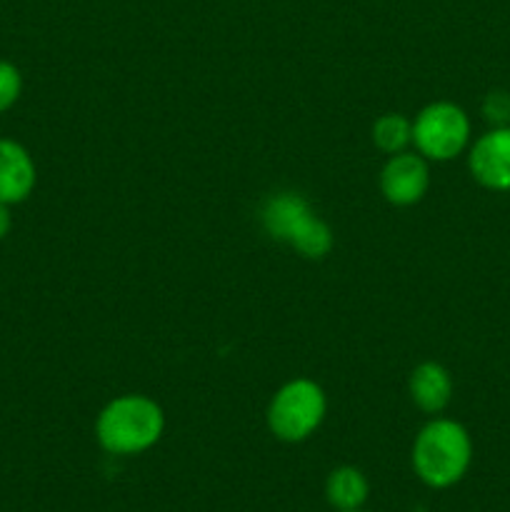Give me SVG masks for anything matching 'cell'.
Returning <instances> with one entry per match:
<instances>
[{
    "label": "cell",
    "instance_id": "1",
    "mask_svg": "<svg viewBox=\"0 0 510 512\" xmlns=\"http://www.w3.org/2000/svg\"><path fill=\"white\" fill-rule=\"evenodd\" d=\"M163 430V408L148 395H120L95 420V438L110 455L145 453L163 438Z\"/></svg>",
    "mask_w": 510,
    "mask_h": 512
},
{
    "label": "cell",
    "instance_id": "2",
    "mask_svg": "<svg viewBox=\"0 0 510 512\" xmlns=\"http://www.w3.org/2000/svg\"><path fill=\"white\" fill-rule=\"evenodd\" d=\"M473 460V440L460 423L435 418L415 435L413 470L428 488L445 490L465 478Z\"/></svg>",
    "mask_w": 510,
    "mask_h": 512
},
{
    "label": "cell",
    "instance_id": "3",
    "mask_svg": "<svg viewBox=\"0 0 510 512\" xmlns=\"http://www.w3.org/2000/svg\"><path fill=\"white\" fill-rule=\"evenodd\" d=\"M263 228L270 238L288 243L303 258L320 260L333 250V230L318 218L308 200L298 193L270 195L263 205Z\"/></svg>",
    "mask_w": 510,
    "mask_h": 512
},
{
    "label": "cell",
    "instance_id": "4",
    "mask_svg": "<svg viewBox=\"0 0 510 512\" xmlns=\"http://www.w3.org/2000/svg\"><path fill=\"white\" fill-rule=\"evenodd\" d=\"M328 398L310 378L288 380L268 405V430L283 443H303L323 425Z\"/></svg>",
    "mask_w": 510,
    "mask_h": 512
},
{
    "label": "cell",
    "instance_id": "5",
    "mask_svg": "<svg viewBox=\"0 0 510 512\" xmlns=\"http://www.w3.org/2000/svg\"><path fill=\"white\" fill-rule=\"evenodd\" d=\"M413 143L425 160L445 163L458 158L470 143L468 113L448 100L425 105L413 120Z\"/></svg>",
    "mask_w": 510,
    "mask_h": 512
},
{
    "label": "cell",
    "instance_id": "6",
    "mask_svg": "<svg viewBox=\"0 0 510 512\" xmlns=\"http://www.w3.org/2000/svg\"><path fill=\"white\" fill-rule=\"evenodd\" d=\"M430 188V170L428 160L423 155H415L403 150V153L390 155L388 163L380 170V193L390 205L408 208V205L420 203Z\"/></svg>",
    "mask_w": 510,
    "mask_h": 512
},
{
    "label": "cell",
    "instance_id": "7",
    "mask_svg": "<svg viewBox=\"0 0 510 512\" xmlns=\"http://www.w3.org/2000/svg\"><path fill=\"white\" fill-rule=\"evenodd\" d=\"M473 178L495 193L510 190V125L490 128L473 143L468 155Z\"/></svg>",
    "mask_w": 510,
    "mask_h": 512
},
{
    "label": "cell",
    "instance_id": "8",
    "mask_svg": "<svg viewBox=\"0 0 510 512\" xmlns=\"http://www.w3.org/2000/svg\"><path fill=\"white\" fill-rule=\"evenodd\" d=\"M35 188V163L18 140L0 138V203L18 205Z\"/></svg>",
    "mask_w": 510,
    "mask_h": 512
},
{
    "label": "cell",
    "instance_id": "9",
    "mask_svg": "<svg viewBox=\"0 0 510 512\" xmlns=\"http://www.w3.org/2000/svg\"><path fill=\"white\" fill-rule=\"evenodd\" d=\"M408 393L423 413L438 415L453 400V378H450V373L443 365L428 360V363H420L410 373Z\"/></svg>",
    "mask_w": 510,
    "mask_h": 512
},
{
    "label": "cell",
    "instance_id": "10",
    "mask_svg": "<svg viewBox=\"0 0 510 512\" xmlns=\"http://www.w3.org/2000/svg\"><path fill=\"white\" fill-rule=\"evenodd\" d=\"M370 495L368 478L353 465H340L325 480V500L335 512L360 510Z\"/></svg>",
    "mask_w": 510,
    "mask_h": 512
},
{
    "label": "cell",
    "instance_id": "11",
    "mask_svg": "<svg viewBox=\"0 0 510 512\" xmlns=\"http://www.w3.org/2000/svg\"><path fill=\"white\" fill-rule=\"evenodd\" d=\"M373 143L385 155L403 153L413 143V120L400 113L380 115L373 125Z\"/></svg>",
    "mask_w": 510,
    "mask_h": 512
},
{
    "label": "cell",
    "instance_id": "12",
    "mask_svg": "<svg viewBox=\"0 0 510 512\" xmlns=\"http://www.w3.org/2000/svg\"><path fill=\"white\" fill-rule=\"evenodd\" d=\"M23 90V75L8 60H0V113L13 108Z\"/></svg>",
    "mask_w": 510,
    "mask_h": 512
},
{
    "label": "cell",
    "instance_id": "13",
    "mask_svg": "<svg viewBox=\"0 0 510 512\" xmlns=\"http://www.w3.org/2000/svg\"><path fill=\"white\" fill-rule=\"evenodd\" d=\"M483 115L493 123V128H500V125L510 123V93H503V90H493L488 93L483 103Z\"/></svg>",
    "mask_w": 510,
    "mask_h": 512
},
{
    "label": "cell",
    "instance_id": "14",
    "mask_svg": "<svg viewBox=\"0 0 510 512\" xmlns=\"http://www.w3.org/2000/svg\"><path fill=\"white\" fill-rule=\"evenodd\" d=\"M13 228V218H10V205L0 203V240L10 233Z\"/></svg>",
    "mask_w": 510,
    "mask_h": 512
},
{
    "label": "cell",
    "instance_id": "15",
    "mask_svg": "<svg viewBox=\"0 0 510 512\" xmlns=\"http://www.w3.org/2000/svg\"><path fill=\"white\" fill-rule=\"evenodd\" d=\"M340 512H363V510H340Z\"/></svg>",
    "mask_w": 510,
    "mask_h": 512
}]
</instances>
